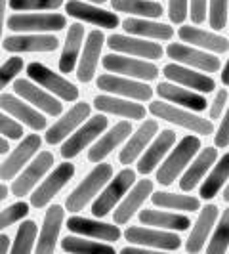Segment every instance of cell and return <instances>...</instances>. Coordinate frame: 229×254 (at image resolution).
Listing matches in <instances>:
<instances>
[{
  "label": "cell",
  "mask_w": 229,
  "mask_h": 254,
  "mask_svg": "<svg viewBox=\"0 0 229 254\" xmlns=\"http://www.w3.org/2000/svg\"><path fill=\"white\" fill-rule=\"evenodd\" d=\"M13 92L29 102L33 107H37L38 111H42L48 117H59L63 113V103L59 98H56L48 90L38 86L37 82H33L31 78H17L13 82Z\"/></svg>",
  "instance_id": "cell-14"
},
{
  "label": "cell",
  "mask_w": 229,
  "mask_h": 254,
  "mask_svg": "<svg viewBox=\"0 0 229 254\" xmlns=\"http://www.w3.org/2000/svg\"><path fill=\"white\" fill-rule=\"evenodd\" d=\"M201 147H203L201 145V138L197 134L183 136L172 147V151L168 153V157H165V161L157 166V184L163 186V188L172 186L183 174V170L187 168L191 159L199 153Z\"/></svg>",
  "instance_id": "cell-1"
},
{
  "label": "cell",
  "mask_w": 229,
  "mask_h": 254,
  "mask_svg": "<svg viewBox=\"0 0 229 254\" xmlns=\"http://www.w3.org/2000/svg\"><path fill=\"white\" fill-rule=\"evenodd\" d=\"M218 161V147H201L199 153L191 159V163L187 165V168L183 170L181 178H179V190L181 191H193L201 182L204 180V176L208 174V170L214 166V163Z\"/></svg>",
  "instance_id": "cell-28"
},
{
  "label": "cell",
  "mask_w": 229,
  "mask_h": 254,
  "mask_svg": "<svg viewBox=\"0 0 229 254\" xmlns=\"http://www.w3.org/2000/svg\"><path fill=\"white\" fill-rule=\"evenodd\" d=\"M153 193V182L151 180H140V182H136L128 193L122 197V201L114 206V212H113V220L114 224H118V226H124L128 224L134 214H138L141 208V204L145 203L149 197H151Z\"/></svg>",
  "instance_id": "cell-25"
},
{
  "label": "cell",
  "mask_w": 229,
  "mask_h": 254,
  "mask_svg": "<svg viewBox=\"0 0 229 254\" xmlns=\"http://www.w3.org/2000/svg\"><path fill=\"white\" fill-rule=\"evenodd\" d=\"M65 27H67V17L63 13L15 12L8 17V29L13 33H57L63 31Z\"/></svg>",
  "instance_id": "cell-8"
},
{
  "label": "cell",
  "mask_w": 229,
  "mask_h": 254,
  "mask_svg": "<svg viewBox=\"0 0 229 254\" xmlns=\"http://www.w3.org/2000/svg\"><path fill=\"white\" fill-rule=\"evenodd\" d=\"M149 113L155 119H161V121H166L170 125L185 128V130H189L191 134H197V136H210L216 130L214 123L210 119H203V117L193 113L191 109L172 105L170 102H165V100L149 103Z\"/></svg>",
  "instance_id": "cell-3"
},
{
  "label": "cell",
  "mask_w": 229,
  "mask_h": 254,
  "mask_svg": "<svg viewBox=\"0 0 229 254\" xmlns=\"http://www.w3.org/2000/svg\"><path fill=\"white\" fill-rule=\"evenodd\" d=\"M178 37L181 42H187L195 48H201L206 52H214V54H224L229 50V38L222 37L212 31H204L199 27L181 25L178 29Z\"/></svg>",
  "instance_id": "cell-33"
},
{
  "label": "cell",
  "mask_w": 229,
  "mask_h": 254,
  "mask_svg": "<svg viewBox=\"0 0 229 254\" xmlns=\"http://www.w3.org/2000/svg\"><path fill=\"white\" fill-rule=\"evenodd\" d=\"M8 138H4L2 134H0V155H6L8 153V149H10V145H8Z\"/></svg>",
  "instance_id": "cell-56"
},
{
  "label": "cell",
  "mask_w": 229,
  "mask_h": 254,
  "mask_svg": "<svg viewBox=\"0 0 229 254\" xmlns=\"http://www.w3.org/2000/svg\"><path fill=\"white\" fill-rule=\"evenodd\" d=\"M42 145V140L38 134H27L19 140V145L12 149V153L8 155V159L0 165V180L8 182L13 180L23 168L27 166V163L35 157Z\"/></svg>",
  "instance_id": "cell-16"
},
{
  "label": "cell",
  "mask_w": 229,
  "mask_h": 254,
  "mask_svg": "<svg viewBox=\"0 0 229 254\" xmlns=\"http://www.w3.org/2000/svg\"><path fill=\"white\" fill-rule=\"evenodd\" d=\"M228 90L222 88L216 92V98H214V102L208 105V119L214 123V121H218V119H222V115H224V111H226V107H228Z\"/></svg>",
  "instance_id": "cell-49"
},
{
  "label": "cell",
  "mask_w": 229,
  "mask_h": 254,
  "mask_svg": "<svg viewBox=\"0 0 229 254\" xmlns=\"http://www.w3.org/2000/svg\"><path fill=\"white\" fill-rule=\"evenodd\" d=\"M0 109L12 115L17 123L25 125L35 132H40L48 127L46 117L40 113L37 107H33L23 98H19L17 94H0Z\"/></svg>",
  "instance_id": "cell-19"
},
{
  "label": "cell",
  "mask_w": 229,
  "mask_h": 254,
  "mask_svg": "<svg viewBox=\"0 0 229 254\" xmlns=\"http://www.w3.org/2000/svg\"><path fill=\"white\" fill-rule=\"evenodd\" d=\"M151 203L166 210H181V212H199L201 199L183 193H170V191H153Z\"/></svg>",
  "instance_id": "cell-38"
},
{
  "label": "cell",
  "mask_w": 229,
  "mask_h": 254,
  "mask_svg": "<svg viewBox=\"0 0 229 254\" xmlns=\"http://www.w3.org/2000/svg\"><path fill=\"white\" fill-rule=\"evenodd\" d=\"M166 56L176 64L199 69L203 73H218L222 67L220 58H216L214 54H208L206 50L195 48L191 44H183V42H170L166 48Z\"/></svg>",
  "instance_id": "cell-12"
},
{
  "label": "cell",
  "mask_w": 229,
  "mask_h": 254,
  "mask_svg": "<svg viewBox=\"0 0 229 254\" xmlns=\"http://www.w3.org/2000/svg\"><path fill=\"white\" fill-rule=\"evenodd\" d=\"M29 210L31 208H29V204L25 201H17V203L6 206L4 210H0V231L10 228L13 224H17V222H21L29 214Z\"/></svg>",
  "instance_id": "cell-45"
},
{
  "label": "cell",
  "mask_w": 229,
  "mask_h": 254,
  "mask_svg": "<svg viewBox=\"0 0 229 254\" xmlns=\"http://www.w3.org/2000/svg\"><path fill=\"white\" fill-rule=\"evenodd\" d=\"M37 222L35 220H25L21 222V226L17 228L15 233V239L12 241V251L13 254H27L35 251V245H37Z\"/></svg>",
  "instance_id": "cell-42"
},
{
  "label": "cell",
  "mask_w": 229,
  "mask_h": 254,
  "mask_svg": "<svg viewBox=\"0 0 229 254\" xmlns=\"http://www.w3.org/2000/svg\"><path fill=\"white\" fill-rule=\"evenodd\" d=\"M122 235L132 245H143V247H149L155 251H178L181 247V239H179V235H176V231L151 228V226L143 228V224L130 226Z\"/></svg>",
  "instance_id": "cell-13"
},
{
  "label": "cell",
  "mask_w": 229,
  "mask_h": 254,
  "mask_svg": "<svg viewBox=\"0 0 229 254\" xmlns=\"http://www.w3.org/2000/svg\"><path fill=\"white\" fill-rule=\"evenodd\" d=\"M86 2H92V4H105L107 0H86Z\"/></svg>",
  "instance_id": "cell-59"
},
{
  "label": "cell",
  "mask_w": 229,
  "mask_h": 254,
  "mask_svg": "<svg viewBox=\"0 0 229 254\" xmlns=\"http://www.w3.org/2000/svg\"><path fill=\"white\" fill-rule=\"evenodd\" d=\"M59 40L50 33H19L4 38L2 48L10 54H35V52L57 50Z\"/></svg>",
  "instance_id": "cell-24"
},
{
  "label": "cell",
  "mask_w": 229,
  "mask_h": 254,
  "mask_svg": "<svg viewBox=\"0 0 229 254\" xmlns=\"http://www.w3.org/2000/svg\"><path fill=\"white\" fill-rule=\"evenodd\" d=\"M157 132H159V123H157V119H145L140 125V128H138L132 136H128V141L124 143V147L120 149V153H118L120 165H124V166L134 165V163L140 159L141 153L145 151V147L151 143L153 138L157 136Z\"/></svg>",
  "instance_id": "cell-26"
},
{
  "label": "cell",
  "mask_w": 229,
  "mask_h": 254,
  "mask_svg": "<svg viewBox=\"0 0 229 254\" xmlns=\"http://www.w3.org/2000/svg\"><path fill=\"white\" fill-rule=\"evenodd\" d=\"M8 195H10V191H8V186L0 184V203H2V201H6V199H8Z\"/></svg>",
  "instance_id": "cell-57"
},
{
  "label": "cell",
  "mask_w": 229,
  "mask_h": 254,
  "mask_svg": "<svg viewBox=\"0 0 229 254\" xmlns=\"http://www.w3.org/2000/svg\"><path fill=\"white\" fill-rule=\"evenodd\" d=\"M204 249L208 254H222L229 251V206L222 212V216H218V224L212 229V237Z\"/></svg>",
  "instance_id": "cell-41"
},
{
  "label": "cell",
  "mask_w": 229,
  "mask_h": 254,
  "mask_svg": "<svg viewBox=\"0 0 229 254\" xmlns=\"http://www.w3.org/2000/svg\"><path fill=\"white\" fill-rule=\"evenodd\" d=\"M23 58L19 56H13V58H8V62L0 65V92L6 88L12 80H15V76L23 71Z\"/></svg>",
  "instance_id": "cell-46"
},
{
  "label": "cell",
  "mask_w": 229,
  "mask_h": 254,
  "mask_svg": "<svg viewBox=\"0 0 229 254\" xmlns=\"http://www.w3.org/2000/svg\"><path fill=\"white\" fill-rule=\"evenodd\" d=\"M96 86L102 92L120 96V98H128V100H136V102H149L153 98V88L147 86L143 80L128 78V76L122 75H113L109 71L105 75L98 76Z\"/></svg>",
  "instance_id": "cell-11"
},
{
  "label": "cell",
  "mask_w": 229,
  "mask_h": 254,
  "mask_svg": "<svg viewBox=\"0 0 229 254\" xmlns=\"http://www.w3.org/2000/svg\"><path fill=\"white\" fill-rule=\"evenodd\" d=\"M114 12L128 13L130 17H147L157 19L165 13V8L159 0H111Z\"/></svg>",
  "instance_id": "cell-40"
},
{
  "label": "cell",
  "mask_w": 229,
  "mask_h": 254,
  "mask_svg": "<svg viewBox=\"0 0 229 254\" xmlns=\"http://www.w3.org/2000/svg\"><path fill=\"white\" fill-rule=\"evenodd\" d=\"M220 76H222L224 86H229V58H228V62H226V65L222 67V73H220Z\"/></svg>",
  "instance_id": "cell-55"
},
{
  "label": "cell",
  "mask_w": 229,
  "mask_h": 254,
  "mask_svg": "<svg viewBox=\"0 0 229 254\" xmlns=\"http://www.w3.org/2000/svg\"><path fill=\"white\" fill-rule=\"evenodd\" d=\"M67 229L76 235H84L90 239H100L105 243H116L122 237V231L118 224H107L100 218L92 220L84 216H71L67 220Z\"/></svg>",
  "instance_id": "cell-23"
},
{
  "label": "cell",
  "mask_w": 229,
  "mask_h": 254,
  "mask_svg": "<svg viewBox=\"0 0 229 254\" xmlns=\"http://www.w3.org/2000/svg\"><path fill=\"white\" fill-rule=\"evenodd\" d=\"M0 134L8 140H21L23 138V125L17 123L12 115L0 111Z\"/></svg>",
  "instance_id": "cell-47"
},
{
  "label": "cell",
  "mask_w": 229,
  "mask_h": 254,
  "mask_svg": "<svg viewBox=\"0 0 229 254\" xmlns=\"http://www.w3.org/2000/svg\"><path fill=\"white\" fill-rule=\"evenodd\" d=\"M218 216H220V208L216 204H206L204 208L199 210V218L195 220L191 233L185 241V251L187 253H201L206 247V241L212 233V229L216 226Z\"/></svg>",
  "instance_id": "cell-32"
},
{
  "label": "cell",
  "mask_w": 229,
  "mask_h": 254,
  "mask_svg": "<svg viewBox=\"0 0 229 254\" xmlns=\"http://www.w3.org/2000/svg\"><path fill=\"white\" fill-rule=\"evenodd\" d=\"M107 46L116 54H126V56H134V58H141V60H161L165 48L159 42H151L147 38L134 37V35H111L105 38Z\"/></svg>",
  "instance_id": "cell-15"
},
{
  "label": "cell",
  "mask_w": 229,
  "mask_h": 254,
  "mask_svg": "<svg viewBox=\"0 0 229 254\" xmlns=\"http://www.w3.org/2000/svg\"><path fill=\"white\" fill-rule=\"evenodd\" d=\"M138 220L143 226L168 229V231H187L191 228V218L178 212L168 210H157V208H143L138 212Z\"/></svg>",
  "instance_id": "cell-34"
},
{
  "label": "cell",
  "mask_w": 229,
  "mask_h": 254,
  "mask_svg": "<svg viewBox=\"0 0 229 254\" xmlns=\"http://www.w3.org/2000/svg\"><path fill=\"white\" fill-rule=\"evenodd\" d=\"M222 199H224L226 203H229V180H228V184L224 186V191H222Z\"/></svg>",
  "instance_id": "cell-58"
},
{
  "label": "cell",
  "mask_w": 229,
  "mask_h": 254,
  "mask_svg": "<svg viewBox=\"0 0 229 254\" xmlns=\"http://www.w3.org/2000/svg\"><path fill=\"white\" fill-rule=\"evenodd\" d=\"M155 92L159 94L161 100L176 103L178 107H185V109H191L195 113H203L208 107L204 94H199V92L185 88V86L176 84V82H161Z\"/></svg>",
  "instance_id": "cell-27"
},
{
  "label": "cell",
  "mask_w": 229,
  "mask_h": 254,
  "mask_svg": "<svg viewBox=\"0 0 229 254\" xmlns=\"http://www.w3.org/2000/svg\"><path fill=\"white\" fill-rule=\"evenodd\" d=\"M163 75L170 80V82H176L181 84L185 88H191L199 94H210L216 88V80L212 76H208L206 73L199 71V69H193V67H185L181 64H166L163 67Z\"/></svg>",
  "instance_id": "cell-17"
},
{
  "label": "cell",
  "mask_w": 229,
  "mask_h": 254,
  "mask_svg": "<svg viewBox=\"0 0 229 254\" xmlns=\"http://www.w3.org/2000/svg\"><path fill=\"white\" fill-rule=\"evenodd\" d=\"M12 249V239L6 233H0V254H6Z\"/></svg>",
  "instance_id": "cell-53"
},
{
  "label": "cell",
  "mask_w": 229,
  "mask_h": 254,
  "mask_svg": "<svg viewBox=\"0 0 229 254\" xmlns=\"http://www.w3.org/2000/svg\"><path fill=\"white\" fill-rule=\"evenodd\" d=\"M75 172V165L69 163V161H65V163L56 166L50 174L44 180H40V184L31 191V206H35V208L48 206L54 201V197L73 180Z\"/></svg>",
  "instance_id": "cell-10"
},
{
  "label": "cell",
  "mask_w": 229,
  "mask_h": 254,
  "mask_svg": "<svg viewBox=\"0 0 229 254\" xmlns=\"http://www.w3.org/2000/svg\"><path fill=\"white\" fill-rule=\"evenodd\" d=\"M84 46V25L82 23H71L69 31H67V37H65L63 52H61V58H59V73H73L78 64V58H80V52Z\"/></svg>",
  "instance_id": "cell-36"
},
{
  "label": "cell",
  "mask_w": 229,
  "mask_h": 254,
  "mask_svg": "<svg viewBox=\"0 0 229 254\" xmlns=\"http://www.w3.org/2000/svg\"><path fill=\"white\" fill-rule=\"evenodd\" d=\"M107 125H109V121H107L105 113L96 115V117H88L69 138H65L61 141V151H59L61 157H63L65 161L75 159L76 155H80L86 147H90L94 141L100 138V134L105 132Z\"/></svg>",
  "instance_id": "cell-6"
},
{
  "label": "cell",
  "mask_w": 229,
  "mask_h": 254,
  "mask_svg": "<svg viewBox=\"0 0 229 254\" xmlns=\"http://www.w3.org/2000/svg\"><path fill=\"white\" fill-rule=\"evenodd\" d=\"M65 222V208L61 204H52L46 210L42 228L38 233V241L35 245V251L40 254H50L56 251V245L59 239V231L63 228Z\"/></svg>",
  "instance_id": "cell-30"
},
{
  "label": "cell",
  "mask_w": 229,
  "mask_h": 254,
  "mask_svg": "<svg viewBox=\"0 0 229 254\" xmlns=\"http://www.w3.org/2000/svg\"><path fill=\"white\" fill-rule=\"evenodd\" d=\"M136 184V172L132 168H122L118 174H114L103 190L98 193V197L92 201V214L94 218H105L114 210V206L122 201V197L128 193V190Z\"/></svg>",
  "instance_id": "cell-4"
},
{
  "label": "cell",
  "mask_w": 229,
  "mask_h": 254,
  "mask_svg": "<svg viewBox=\"0 0 229 254\" xmlns=\"http://www.w3.org/2000/svg\"><path fill=\"white\" fill-rule=\"evenodd\" d=\"M111 178H113V165L103 163V161L102 163H96V166L82 178V182L67 195L65 208L69 212H73V214L84 210L98 197V193L103 190V186Z\"/></svg>",
  "instance_id": "cell-2"
},
{
  "label": "cell",
  "mask_w": 229,
  "mask_h": 254,
  "mask_svg": "<svg viewBox=\"0 0 229 254\" xmlns=\"http://www.w3.org/2000/svg\"><path fill=\"white\" fill-rule=\"evenodd\" d=\"M102 65L105 71L114 73V75H122L128 78H136V80H155L159 76V67L149 62V60H141L126 54H107L103 56Z\"/></svg>",
  "instance_id": "cell-5"
},
{
  "label": "cell",
  "mask_w": 229,
  "mask_h": 254,
  "mask_svg": "<svg viewBox=\"0 0 229 254\" xmlns=\"http://www.w3.org/2000/svg\"><path fill=\"white\" fill-rule=\"evenodd\" d=\"M13 12H50L63 6V0H8Z\"/></svg>",
  "instance_id": "cell-43"
},
{
  "label": "cell",
  "mask_w": 229,
  "mask_h": 254,
  "mask_svg": "<svg viewBox=\"0 0 229 254\" xmlns=\"http://www.w3.org/2000/svg\"><path fill=\"white\" fill-rule=\"evenodd\" d=\"M27 76L33 82H37L38 86H42L50 94H54L56 98H59L61 102H76L80 96V90L76 88L71 80H67L59 73H54L50 67H46L44 64H38V62L29 64L27 65Z\"/></svg>",
  "instance_id": "cell-7"
},
{
  "label": "cell",
  "mask_w": 229,
  "mask_h": 254,
  "mask_svg": "<svg viewBox=\"0 0 229 254\" xmlns=\"http://www.w3.org/2000/svg\"><path fill=\"white\" fill-rule=\"evenodd\" d=\"M206 2L208 0H189V17L195 25L206 21Z\"/></svg>",
  "instance_id": "cell-51"
},
{
  "label": "cell",
  "mask_w": 229,
  "mask_h": 254,
  "mask_svg": "<svg viewBox=\"0 0 229 254\" xmlns=\"http://www.w3.org/2000/svg\"><path fill=\"white\" fill-rule=\"evenodd\" d=\"M120 25L128 35H134V37L151 38V40H170L174 37V27L155 19H147V17H128L124 21H120Z\"/></svg>",
  "instance_id": "cell-35"
},
{
  "label": "cell",
  "mask_w": 229,
  "mask_h": 254,
  "mask_svg": "<svg viewBox=\"0 0 229 254\" xmlns=\"http://www.w3.org/2000/svg\"><path fill=\"white\" fill-rule=\"evenodd\" d=\"M54 168V155L50 151H38L27 166L12 180V188L10 193L13 197L21 199L25 195H31V191L40 184V180L44 178L48 172Z\"/></svg>",
  "instance_id": "cell-9"
},
{
  "label": "cell",
  "mask_w": 229,
  "mask_h": 254,
  "mask_svg": "<svg viewBox=\"0 0 229 254\" xmlns=\"http://www.w3.org/2000/svg\"><path fill=\"white\" fill-rule=\"evenodd\" d=\"M189 15V0H168V17L172 23L181 25Z\"/></svg>",
  "instance_id": "cell-48"
},
{
  "label": "cell",
  "mask_w": 229,
  "mask_h": 254,
  "mask_svg": "<svg viewBox=\"0 0 229 254\" xmlns=\"http://www.w3.org/2000/svg\"><path fill=\"white\" fill-rule=\"evenodd\" d=\"M206 180L201 182L199 188V197L204 201H210L218 197V193L222 191V188L228 184L229 180V153L222 155V159H218L214 166L208 170V174L204 176Z\"/></svg>",
  "instance_id": "cell-37"
},
{
  "label": "cell",
  "mask_w": 229,
  "mask_h": 254,
  "mask_svg": "<svg viewBox=\"0 0 229 254\" xmlns=\"http://www.w3.org/2000/svg\"><path fill=\"white\" fill-rule=\"evenodd\" d=\"M214 145L218 149H226L229 145V105L226 113L222 115V123L218 127L216 134H214Z\"/></svg>",
  "instance_id": "cell-50"
},
{
  "label": "cell",
  "mask_w": 229,
  "mask_h": 254,
  "mask_svg": "<svg viewBox=\"0 0 229 254\" xmlns=\"http://www.w3.org/2000/svg\"><path fill=\"white\" fill-rule=\"evenodd\" d=\"M90 111H92L90 103L76 102L67 113L61 115V117L46 130V136H44L46 143H48V145H57V143H61L65 138H69L76 128L88 119Z\"/></svg>",
  "instance_id": "cell-20"
},
{
  "label": "cell",
  "mask_w": 229,
  "mask_h": 254,
  "mask_svg": "<svg viewBox=\"0 0 229 254\" xmlns=\"http://www.w3.org/2000/svg\"><path fill=\"white\" fill-rule=\"evenodd\" d=\"M65 12L69 17H75L84 23H92L100 29H116L120 25L116 12H107L98 4H92L86 0H69L65 4Z\"/></svg>",
  "instance_id": "cell-18"
},
{
  "label": "cell",
  "mask_w": 229,
  "mask_h": 254,
  "mask_svg": "<svg viewBox=\"0 0 229 254\" xmlns=\"http://www.w3.org/2000/svg\"><path fill=\"white\" fill-rule=\"evenodd\" d=\"M6 6H8V0H0V40H2V31L6 23Z\"/></svg>",
  "instance_id": "cell-54"
},
{
  "label": "cell",
  "mask_w": 229,
  "mask_h": 254,
  "mask_svg": "<svg viewBox=\"0 0 229 254\" xmlns=\"http://www.w3.org/2000/svg\"><path fill=\"white\" fill-rule=\"evenodd\" d=\"M132 134L130 121H120L113 128H109L107 132H103L98 140L90 145L88 149V161L90 163H102L105 157H109L113 149H116L122 141L128 140V136Z\"/></svg>",
  "instance_id": "cell-31"
},
{
  "label": "cell",
  "mask_w": 229,
  "mask_h": 254,
  "mask_svg": "<svg viewBox=\"0 0 229 254\" xmlns=\"http://www.w3.org/2000/svg\"><path fill=\"white\" fill-rule=\"evenodd\" d=\"M59 247L63 253H73V254H113L114 247L113 243L105 241H90V237L86 239L84 235H65L63 239L59 241Z\"/></svg>",
  "instance_id": "cell-39"
},
{
  "label": "cell",
  "mask_w": 229,
  "mask_h": 254,
  "mask_svg": "<svg viewBox=\"0 0 229 254\" xmlns=\"http://www.w3.org/2000/svg\"><path fill=\"white\" fill-rule=\"evenodd\" d=\"M176 141H178V136H176L174 130H161V132H157V136L153 138L151 143L145 147V151L141 153L140 159L136 161L138 163V172L143 174V176L155 172L157 166L161 165L163 159L168 155V151L176 145Z\"/></svg>",
  "instance_id": "cell-21"
},
{
  "label": "cell",
  "mask_w": 229,
  "mask_h": 254,
  "mask_svg": "<svg viewBox=\"0 0 229 254\" xmlns=\"http://www.w3.org/2000/svg\"><path fill=\"white\" fill-rule=\"evenodd\" d=\"M208 25L212 31H222L228 27L229 0H208Z\"/></svg>",
  "instance_id": "cell-44"
},
{
  "label": "cell",
  "mask_w": 229,
  "mask_h": 254,
  "mask_svg": "<svg viewBox=\"0 0 229 254\" xmlns=\"http://www.w3.org/2000/svg\"><path fill=\"white\" fill-rule=\"evenodd\" d=\"M120 254H155V249H149V247H143V245H128V247H122L120 249Z\"/></svg>",
  "instance_id": "cell-52"
},
{
  "label": "cell",
  "mask_w": 229,
  "mask_h": 254,
  "mask_svg": "<svg viewBox=\"0 0 229 254\" xmlns=\"http://www.w3.org/2000/svg\"><path fill=\"white\" fill-rule=\"evenodd\" d=\"M103 44H105V37L100 29H94L86 35L84 46L80 52L78 64H76V78L84 84H88L94 80L96 71H98V64H100V56H102Z\"/></svg>",
  "instance_id": "cell-22"
},
{
  "label": "cell",
  "mask_w": 229,
  "mask_h": 254,
  "mask_svg": "<svg viewBox=\"0 0 229 254\" xmlns=\"http://www.w3.org/2000/svg\"><path fill=\"white\" fill-rule=\"evenodd\" d=\"M94 107L105 115H114V117H122L130 121H141L145 119V107L141 102L136 100H128L113 94H100L94 98Z\"/></svg>",
  "instance_id": "cell-29"
}]
</instances>
